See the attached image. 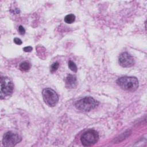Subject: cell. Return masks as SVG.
<instances>
[{
    "label": "cell",
    "instance_id": "obj_1",
    "mask_svg": "<svg viewBox=\"0 0 147 147\" xmlns=\"http://www.w3.org/2000/svg\"><path fill=\"white\" fill-rule=\"evenodd\" d=\"M117 84L123 90L133 92L138 87V80L136 77L123 76L117 80Z\"/></svg>",
    "mask_w": 147,
    "mask_h": 147
},
{
    "label": "cell",
    "instance_id": "obj_2",
    "mask_svg": "<svg viewBox=\"0 0 147 147\" xmlns=\"http://www.w3.org/2000/svg\"><path fill=\"white\" fill-rule=\"evenodd\" d=\"M75 105L76 109L80 111H89L95 109L98 105V102L92 97L86 96L76 101Z\"/></svg>",
    "mask_w": 147,
    "mask_h": 147
},
{
    "label": "cell",
    "instance_id": "obj_3",
    "mask_svg": "<svg viewBox=\"0 0 147 147\" xmlns=\"http://www.w3.org/2000/svg\"><path fill=\"white\" fill-rule=\"evenodd\" d=\"M99 140V134L94 130H90L84 132L81 136L80 141L84 146L94 145Z\"/></svg>",
    "mask_w": 147,
    "mask_h": 147
},
{
    "label": "cell",
    "instance_id": "obj_4",
    "mask_svg": "<svg viewBox=\"0 0 147 147\" xmlns=\"http://www.w3.org/2000/svg\"><path fill=\"white\" fill-rule=\"evenodd\" d=\"M14 86L11 80L7 77L1 76V99L5 98L11 95L13 91Z\"/></svg>",
    "mask_w": 147,
    "mask_h": 147
},
{
    "label": "cell",
    "instance_id": "obj_5",
    "mask_svg": "<svg viewBox=\"0 0 147 147\" xmlns=\"http://www.w3.org/2000/svg\"><path fill=\"white\" fill-rule=\"evenodd\" d=\"M42 95L45 103L49 106H55L58 102L59 96L57 94L50 88H44L42 90Z\"/></svg>",
    "mask_w": 147,
    "mask_h": 147
},
{
    "label": "cell",
    "instance_id": "obj_6",
    "mask_svg": "<svg viewBox=\"0 0 147 147\" xmlns=\"http://www.w3.org/2000/svg\"><path fill=\"white\" fill-rule=\"evenodd\" d=\"M21 140V138L18 134L9 131L4 134L2 143L5 146H13L20 142Z\"/></svg>",
    "mask_w": 147,
    "mask_h": 147
},
{
    "label": "cell",
    "instance_id": "obj_7",
    "mask_svg": "<svg viewBox=\"0 0 147 147\" xmlns=\"http://www.w3.org/2000/svg\"><path fill=\"white\" fill-rule=\"evenodd\" d=\"M118 63L122 67L128 68L132 67L135 61L134 58L130 55L127 52H123L119 56Z\"/></svg>",
    "mask_w": 147,
    "mask_h": 147
},
{
    "label": "cell",
    "instance_id": "obj_8",
    "mask_svg": "<svg viewBox=\"0 0 147 147\" xmlns=\"http://www.w3.org/2000/svg\"><path fill=\"white\" fill-rule=\"evenodd\" d=\"M65 86L68 88H75L77 85V80L75 76L69 75L65 79Z\"/></svg>",
    "mask_w": 147,
    "mask_h": 147
},
{
    "label": "cell",
    "instance_id": "obj_9",
    "mask_svg": "<svg viewBox=\"0 0 147 147\" xmlns=\"http://www.w3.org/2000/svg\"><path fill=\"white\" fill-rule=\"evenodd\" d=\"M31 67L30 64L28 61H24L20 64V69L22 71H28Z\"/></svg>",
    "mask_w": 147,
    "mask_h": 147
},
{
    "label": "cell",
    "instance_id": "obj_10",
    "mask_svg": "<svg viewBox=\"0 0 147 147\" xmlns=\"http://www.w3.org/2000/svg\"><path fill=\"white\" fill-rule=\"evenodd\" d=\"M75 20V16L73 14H69L67 15L64 17V21L67 24H72Z\"/></svg>",
    "mask_w": 147,
    "mask_h": 147
},
{
    "label": "cell",
    "instance_id": "obj_11",
    "mask_svg": "<svg viewBox=\"0 0 147 147\" xmlns=\"http://www.w3.org/2000/svg\"><path fill=\"white\" fill-rule=\"evenodd\" d=\"M68 67L73 72H77V70H78V68H77V66L75 64V63L74 62H73L71 60H69L68 61Z\"/></svg>",
    "mask_w": 147,
    "mask_h": 147
},
{
    "label": "cell",
    "instance_id": "obj_12",
    "mask_svg": "<svg viewBox=\"0 0 147 147\" xmlns=\"http://www.w3.org/2000/svg\"><path fill=\"white\" fill-rule=\"evenodd\" d=\"M59 67V64L58 62L53 63L51 65V66L50 67V71H51V73H54L55 71H57V69H58Z\"/></svg>",
    "mask_w": 147,
    "mask_h": 147
},
{
    "label": "cell",
    "instance_id": "obj_13",
    "mask_svg": "<svg viewBox=\"0 0 147 147\" xmlns=\"http://www.w3.org/2000/svg\"><path fill=\"white\" fill-rule=\"evenodd\" d=\"M18 32H19L20 34L21 35H23L25 33V30L24 28L21 25L19 26V27H18Z\"/></svg>",
    "mask_w": 147,
    "mask_h": 147
},
{
    "label": "cell",
    "instance_id": "obj_14",
    "mask_svg": "<svg viewBox=\"0 0 147 147\" xmlns=\"http://www.w3.org/2000/svg\"><path fill=\"white\" fill-rule=\"evenodd\" d=\"M14 42L15 44H16L17 45H21L22 43V41H21V39L18 38H14Z\"/></svg>",
    "mask_w": 147,
    "mask_h": 147
},
{
    "label": "cell",
    "instance_id": "obj_15",
    "mask_svg": "<svg viewBox=\"0 0 147 147\" xmlns=\"http://www.w3.org/2000/svg\"><path fill=\"white\" fill-rule=\"evenodd\" d=\"M33 48L32 47L30 46H28V47H25L23 48V50L25 51V52H30L32 51Z\"/></svg>",
    "mask_w": 147,
    "mask_h": 147
}]
</instances>
